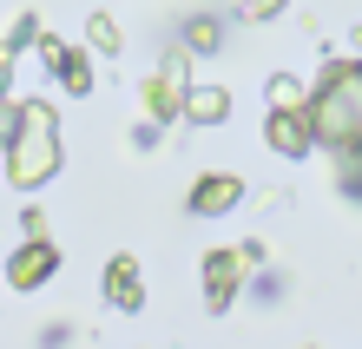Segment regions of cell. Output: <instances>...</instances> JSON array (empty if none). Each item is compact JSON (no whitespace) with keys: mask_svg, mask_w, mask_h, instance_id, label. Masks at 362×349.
Returning <instances> with one entry per match:
<instances>
[{"mask_svg":"<svg viewBox=\"0 0 362 349\" xmlns=\"http://www.w3.org/2000/svg\"><path fill=\"white\" fill-rule=\"evenodd\" d=\"M53 171H59V113L47 99H27L13 139H7V178H13V191H33Z\"/></svg>","mask_w":362,"mask_h":349,"instance_id":"cell-1","label":"cell"},{"mask_svg":"<svg viewBox=\"0 0 362 349\" xmlns=\"http://www.w3.org/2000/svg\"><path fill=\"white\" fill-rule=\"evenodd\" d=\"M310 125H316V145H349L362 132V59H336L323 73V86L310 93Z\"/></svg>","mask_w":362,"mask_h":349,"instance_id":"cell-2","label":"cell"},{"mask_svg":"<svg viewBox=\"0 0 362 349\" xmlns=\"http://www.w3.org/2000/svg\"><path fill=\"white\" fill-rule=\"evenodd\" d=\"M264 264V244L257 237H244V244H224V251H204V303L211 310H230V297H238V283Z\"/></svg>","mask_w":362,"mask_h":349,"instance_id":"cell-3","label":"cell"},{"mask_svg":"<svg viewBox=\"0 0 362 349\" xmlns=\"http://www.w3.org/2000/svg\"><path fill=\"white\" fill-rule=\"evenodd\" d=\"M185 93H191V47L165 53V59H158V73L139 86V99H145V119H158V125L185 119Z\"/></svg>","mask_w":362,"mask_h":349,"instance_id":"cell-4","label":"cell"},{"mask_svg":"<svg viewBox=\"0 0 362 349\" xmlns=\"http://www.w3.org/2000/svg\"><path fill=\"white\" fill-rule=\"evenodd\" d=\"M53 270H59L53 237H27V244H20V251L7 257V283H13V290H40V283H47Z\"/></svg>","mask_w":362,"mask_h":349,"instance_id":"cell-5","label":"cell"},{"mask_svg":"<svg viewBox=\"0 0 362 349\" xmlns=\"http://www.w3.org/2000/svg\"><path fill=\"white\" fill-rule=\"evenodd\" d=\"M238 198H244V178H230V171H204L198 185H191V211L198 217H224V211H238Z\"/></svg>","mask_w":362,"mask_h":349,"instance_id":"cell-6","label":"cell"},{"mask_svg":"<svg viewBox=\"0 0 362 349\" xmlns=\"http://www.w3.org/2000/svg\"><path fill=\"white\" fill-rule=\"evenodd\" d=\"M270 145L284 151V159H310V145H316V125H310V113H284V105H270Z\"/></svg>","mask_w":362,"mask_h":349,"instance_id":"cell-7","label":"cell"},{"mask_svg":"<svg viewBox=\"0 0 362 349\" xmlns=\"http://www.w3.org/2000/svg\"><path fill=\"white\" fill-rule=\"evenodd\" d=\"M105 297H112L119 310H139V303H145V283H139L132 257H112V264H105Z\"/></svg>","mask_w":362,"mask_h":349,"instance_id":"cell-8","label":"cell"},{"mask_svg":"<svg viewBox=\"0 0 362 349\" xmlns=\"http://www.w3.org/2000/svg\"><path fill=\"white\" fill-rule=\"evenodd\" d=\"M185 119L191 125H224L230 119V93L224 86H191L185 93Z\"/></svg>","mask_w":362,"mask_h":349,"instance_id":"cell-9","label":"cell"},{"mask_svg":"<svg viewBox=\"0 0 362 349\" xmlns=\"http://www.w3.org/2000/svg\"><path fill=\"white\" fill-rule=\"evenodd\" d=\"M270 105H284V113H310V86L296 73H276L270 79Z\"/></svg>","mask_w":362,"mask_h":349,"instance_id":"cell-10","label":"cell"},{"mask_svg":"<svg viewBox=\"0 0 362 349\" xmlns=\"http://www.w3.org/2000/svg\"><path fill=\"white\" fill-rule=\"evenodd\" d=\"M336 171H343V191H349V198H362V132L349 145H336Z\"/></svg>","mask_w":362,"mask_h":349,"instance_id":"cell-11","label":"cell"},{"mask_svg":"<svg viewBox=\"0 0 362 349\" xmlns=\"http://www.w3.org/2000/svg\"><path fill=\"white\" fill-rule=\"evenodd\" d=\"M59 86L66 93H93V59L86 53H59Z\"/></svg>","mask_w":362,"mask_h":349,"instance_id":"cell-12","label":"cell"},{"mask_svg":"<svg viewBox=\"0 0 362 349\" xmlns=\"http://www.w3.org/2000/svg\"><path fill=\"white\" fill-rule=\"evenodd\" d=\"M86 40H93V53H105V59H112V53L125 47V33H119L105 13H93V20H86Z\"/></svg>","mask_w":362,"mask_h":349,"instance_id":"cell-13","label":"cell"},{"mask_svg":"<svg viewBox=\"0 0 362 349\" xmlns=\"http://www.w3.org/2000/svg\"><path fill=\"white\" fill-rule=\"evenodd\" d=\"M185 47H191V53H218V47H224L218 20H211V13H204V20H191V27H185Z\"/></svg>","mask_w":362,"mask_h":349,"instance_id":"cell-14","label":"cell"},{"mask_svg":"<svg viewBox=\"0 0 362 349\" xmlns=\"http://www.w3.org/2000/svg\"><path fill=\"white\" fill-rule=\"evenodd\" d=\"M284 7H290V0H238V13H244V20H276Z\"/></svg>","mask_w":362,"mask_h":349,"instance_id":"cell-15","label":"cell"},{"mask_svg":"<svg viewBox=\"0 0 362 349\" xmlns=\"http://www.w3.org/2000/svg\"><path fill=\"white\" fill-rule=\"evenodd\" d=\"M13 125H20V105H7V93H0V145L13 139Z\"/></svg>","mask_w":362,"mask_h":349,"instance_id":"cell-16","label":"cell"},{"mask_svg":"<svg viewBox=\"0 0 362 349\" xmlns=\"http://www.w3.org/2000/svg\"><path fill=\"white\" fill-rule=\"evenodd\" d=\"M13 86V40H0V93Z\"/></svg>","mask_w":362,"mask_h":349,"instance_id":"cell-17","label":"cell"},{"mask_svg":"<svg viewBox=\"0 0 362 349\" xmlns=\"http://www.w3.org/2000/svg\"><path fill=\"white\" fill-rule=\"evenodd\" d=\"M33 33H40V20H33V13H20V20H13V33H7V40H13V47H20V40H33Z\"/></svg>","mask_w":362,"mask_h":349,"instance_id":"cell-18","label":"cell"},{"mask_svg":"<svg viewBox=\"0 0 362 349\" xmlns=\"http://www.w3.org/2000/svg\"><path fill=\"white\" fill-rule=\"evenodd\" d=\"M356 59H362V33H356Z\"/></svg>","mask_w":362,"mask_h":349,"instance_id":"cell-19","label":"cell"}]
</instances>
